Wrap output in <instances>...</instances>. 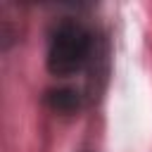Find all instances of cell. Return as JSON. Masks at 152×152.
Instances as JSON below:
<instances>
[{
  "label": "cell",
  "instance_id": "cell-2",
  "mask_svg": "<svg viewBox=\"0 0 152 152\" xmlns=\"http://www.w3.org/2000/svg\"><path fill=\"white\" fill-rule=\"evenodd\" d=\"M45 102H48L55 112L74 114V112L81 107V95H78L74 88H57V90H50V93L45 95Z\"/></svg>",
  "mask_w": 152,
  "mask_h": 152
},
{
  "label": "cell",
  "instance_id": "cell-1",
  "mask_svg": "<svg viewBox=\"0 0 152 152\" xmlns=\"http://www.w3.org/2000/svg\"><path fill=\"white\" fill-rule=\"evenodd\" d=\"M95 48L93 31L74 17L59 19L48 38V52H45V66L52 76L66 78L78 71L90 62Z\"/></svg>",
  "mask_w": 152,
  "mask_h": 152
}]
</instances>
